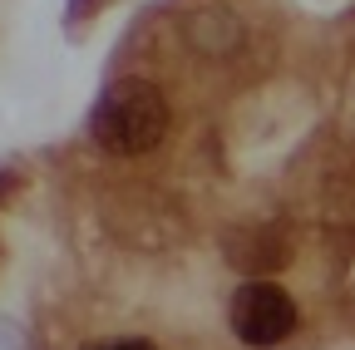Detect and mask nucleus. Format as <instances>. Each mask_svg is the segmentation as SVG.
<instances>
[{"instance_id": "1", "label": "nucleus", "mask_w": 355, "mask_h": 350, "mask_svg": "<svg viewBox=\"0 0 355 350\" xmlns=\"http://www.w3.org/2000/svg\"><path fill=\"white\" fill-rule=\"evenodd\" d=\"M94 143L114 158H139L153 153L168 134V99L153 89L148 79H119L104 89L94 119H89Z\"/></svg>"}, {"instance_id": "2", "label": "nucleus", "mask_w": 355, "mask_h": 350, "mask_svg": "<svg viewBox=\"0 0 355 350\" xmlns=\"http://www.w3.org/2000/svg\"><path fill=\"white\" fill-rule=\"evenodd\" d=\"M296 331V301L277 281H247L232 296V335L252 350H272Z\"/></svg>"}, {"instance_id": "3", "label": "nucleus", "mask_w": 355, "mask_h": 350, "mask_svg": "<svg viewBox=\"0 0 355 350\" xmlns=\"http://www.w3.org/2000/svg\"><path fill=\"white\" fill-rule=\"evenodd\" d=\"M84 350H153L148 340H109V345H84Z\"/></svg>"}]
</instances>
